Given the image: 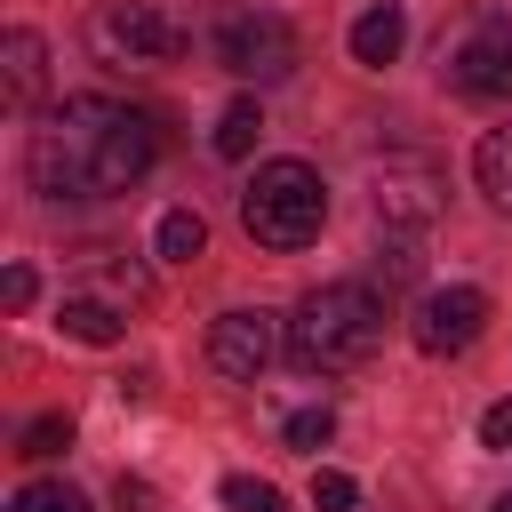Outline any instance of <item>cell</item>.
Here are the masks:
<instances>
[{"mask_svg":"<svg viewBox=\"0 0 512 512\" xmlns=\"http://www.w3.org/2000/svg\"><path fill=\"white\" fill-rule=\"evenodd\" d=\"M112 504H120V512H152V488H144V480H120Z\"/></svg>","mask_w":512,"mask_h":512,"instance_id":"cell-23","label":"cell"},{"mask_svg":"<svg viewBox=\"0 0 512 512\" xmlns=\"http://www.w3.org/2000/svg\"><path fill=\"white\" fill-rule=\"evenodd\" d=\"M240 224H248L256 248H312L320 224H328V184H320V168H304V160H264L256 184L240 192Z\"/></svg>","mask_w":512,"mask_h":512,"instance_id":"cell-3","label":"cell"},{"mask_svg":"<svg viewBox=\"0 0 512 512\" xmlns=\"http://www.w3.org/2000/svg\"><path fill=\"white\" fill-rule=\"evenodd\" d=\"M400 40H408V16H400L392 0H376V8L352 24V64H392Z\"/></svg>","mask_w":512,"mask_h":512,"instance_id":"cell-11","label":"cell"},{"mask_svg":"<svg viewBox=\"0 0 512 512\" xmlns=\"http://www.w3.org/2000/svg\"><path fill=\"white\" fill-rule=\"evenodd\" d=\"M128 328V304H112V296H80V288H64V336H80V344H112Z\"/></svg>","mask_w":512,"mask_h":512,"instance_id":"cell-12","label":"cell"},{"mask_svg":"<svg viewBox=\"0 0 512 512\" xmlns=\"http://www.w3.org/2000/svg\"><path fill=\"white\" fill-rule=\"evenodd\" d=\"M280 432H288V448H328V432H336V416H328V408H296V416H288Z\"/></svg>","mask_w":512,"mask_h":512,"instance_id":"cell-20","label":"cell"},{"mask_svg":"<svg viewBox=\"0 0 512 512\" xmlns=\"http://www.w3.org/2000/svg\"><path fill=\"white\" fill-rule=\"evenodd\" d=\"M64 448H72V416H32L16 456H64Z\"/></svg>","mask_w":512,"mask_h":512,"instance_id":"cell-18","label":"cell"},{"mask_svg":"<svg viewBox=\"0 0 512 512\" xmlns=\"http://www.w3.org/2000/svg\"><path fill=\"white\" fill-rule=\"evenodd\" d=\"M472 176H480V192L512 216V128H488L480 136V152H472Z\"/></svg>","mask_w":512,"mask_h":512,"instance_id":"cell-13","label":"cell"},{"mask_svg":"<svg viewBox=\"0 0 512 512\" xmlns=\"http://www.w3.org/2000/svg\"><path fill=\"white\" fill-rule=\"evenodd\" d=\"M32 288H40V280H32V264H8V272H0V304H8V312H24V304H32Z\"/></svg>","mask_w":512,"mask_h":512,"instance_id":"cell-21","label":"cell"},{"mask_svg":"<svg viewBox=\"0 0 512 512\" xmlns=\"http://www.w3.org/2000/svg\"><path fill=\"white\" fill-rule=\"evenodd\" d=\"M152 248H160L168 264H192V256L208 248V224H200L192 208H168V216H160V232H152Z\"/></svg>","mask_w":512,"mask_h":512,"instance_id":"cell-15","label":"cell"},{"mask_svg":"<svg viewBox=\"0 0 512 512\" xmlns=\"http://www.w3.org/2000/svg\"><path fill=\"white\" fill-rule=\"evenodd\" d=\"M88 56L96 64H120V72H152V64H176L184 56V24H168L152 0H104L88 16Z\"/></svg>","mask_w":512,"mask_h":512,"instance_id":"cell-4","label":"cell"},{"mask_svg":"<svg viewBox=\"0 0 512 512\" xmlns=\"http://www.w3.org/2000/svg\"><path fill=\"white\" fill-rule=\"evenodd\" d=\"M480 440H488V448H512V400H496V408L480 416Z\"/></svg>","mask_w":512,"mask_h":512,"instance_id":"cell-22","label":"cell"},{"mask_svg":"<svg viewBox=\"0 0 512 512\" xmlns=\"http://www.w3.org/2000/svg\"><path fill=\"white\" fill-rule=\"evenodd\" d=\"M224 504H232V512H288V496H280L272 480H248V472L224 480Z\"/></svg>","mask_w":512,"mask_h":512,"instance_id":"cell-17","label":"cell"},{"mask_svg":"<svg viewBox=\"0 0 512 512\" xmlns=\"http://www.w3.org/2000/svg\"><path fill=\"white\" fill-rule=\"evenodd\" d=\"M272 352H288V328L272 320V312H216V328H208V368L216 376H232V384H256L264 368H272Z\"/></svg>","mask_w":512,"mask_h":512,"instance_id":"cell-6","label":"cell"},{"mask_svg":"<svg viewBox=\"0 0 512 512\" xmlns=\"http://www.w3.org/2000/svg\"><path fill=\"white\" fill-rule=\"evenodd\" d=\"M0 64H8V112H32L40 104V64H48V48H40V32H8L0 40Z\"/></svg>","mask_w":512,"mask_h":512,"instance_id":"cell-10","label":"cell"},{"mask_svg":"<svg viewBox=\"0 0 512 512\" xmlns=\"http://www.w3.org/2000/svg\"><path fill=\"white\" fill-rule=\"evenodd\" d=\"M312 512H360L352 472H312Z\"/></svg>","mask_w":512,"mask_h":512,"instance_id":"cell-19","label":"cell"},{"mask_svg":"<svg viewBox=\"0 0 512 512\" xmlns=\"http://www.w3.org/2000/svg\"><path fill=\"white\" fill-rule=\"evenodd\" d=\"M384 344V296L368 280H328L296 304L288 320V360L304 376H344V368H368Z\"/></svg>","mask_w":512,"mask_h":512,"instance_id":"cell-2","label":"cell"},{"mask_svg":"<svg viewBox=\"0 0 512 512\" xmlns=\"http://www.w3.org/2000/svg\"><path fill=\"white\" fill-rule=\"evenodd\" d=\"M256 136H264V104H256V96L224 104V120H216V152H224V160H248Z\"/></svg>","mask_w":512,"mask_h":512,"instance_id":"cell-14","label":"cell"},{"mask_svg":"<svg viewBox=\"0 0 512 512\" xmlns=\"http://www.w3.org/2000/svg\"><path fill=\"white\" fill-rule=\"evenodd\" d=\"M152 160H160V128H152V112L120 104V96H64L32 128V144H24V176L48 200H112V192H136Z\"/></svg>","mask_w":512,"mask_h":512,"instance_id":"cell-1","label":"cell"},{"mask_svg":"<svg viewBox=\"0 0 512 512\" xmlns=\"http://www.w3.org/2000/svg\"><path fill=\"white\" fill-rule=\"evenodd\" d=\"M496 512H512V496H496Z\"/></svg>","mask_w":512,"mask_h":512,"instance_id":"cell-24","label":"cell"},{"mask_svg":"<svg viewBox=\"0 0 512 512\" xmlns=\"http://www.w3.org/2000/svg\"><path fill=\"white\" fill-rule=\"evenodd\" d=\"M8 512H88V496L72 480H32V488L8 496Z\"/></svg>","mask_w":512,"mask_h":512,"instance_id":"cell-16","label":"cell"},{"mask_svg":"<svg viewBox=\"0 0 512 512\" xmlns=\"http://www.w3.org/2000/svg\"><path fill=\"white\" fill-rule=\"evenodd\" d=\"M448 80L480 104H504L512 96V24L504 16H480L456 48H448Z\"/></svg>","mask_w":512,"mask_h":512,"instance_id":"cell-9","label":"cell"},{"mask_svg":"<svg viewBox=\"0 0 512 512\" xmlns=\"http://www.w3.org/2000/svg\"><path fill=\"white\" fill-rule=\"evenodd\" d=\"M440 200H448V176H440L424 152L376 168V216H384V232H424V224L440 216Z\"/></svg>","mask_w":512,"mask_h":512,"instance_id":"cell-7","label":"cell"},{"mask_svg":"<svg viewBox=\"0 0 512 512\" xmlns=\"http://www.w3.org/2000/svg\"><path fill=\"white\" fill-rule=\"evenodd\" d=\"M208 48H216V64L232 80H288L296 72V32L272 8H224L216 32H208Z\"/></svg>","mask_w":512,"mask_h":512,"instance_id":"cell-5","label":"cell"},{"mask_svg":"<svg viewBox=\"0 0 512 512\" xmlns=\"http://www.w3.org/2000/svg\"><path fill=\"white\" fill-rule=\"evenodd\" d=\"M480 328H488V296H480V288L456 280V288H424V296H416V344H424L432 360L472 352Z\"/></svg>","mask_w":512,"mask_h":512,"instance_id":"cell-8","label":"cell"}]
</instances>
